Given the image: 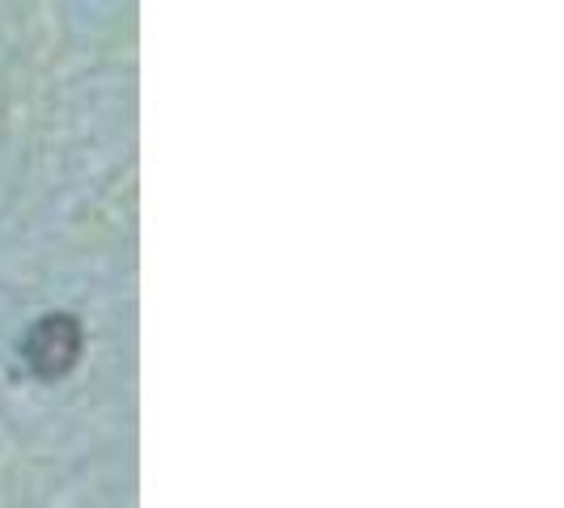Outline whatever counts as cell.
I'll return each mask as SVG.
<instances>
[{
	"label": "cell",
	"instance_id": "cell-1",
	"mask_svg": "<svg viewBox=\"0 0 564 508\" xmlns=\"http://www.w3.org/2000/svg\"><path fill=\"white\" fill-rule=\"evenodd\" d=\"M26 365L39 373V377H64L68 368L77 365V352H82V327H77V318H68V313H52V318H43L34 331L26 335Z\"/></svg>",
	"mask_w": 564,
	"mask_h": 508
}]
</instances>
